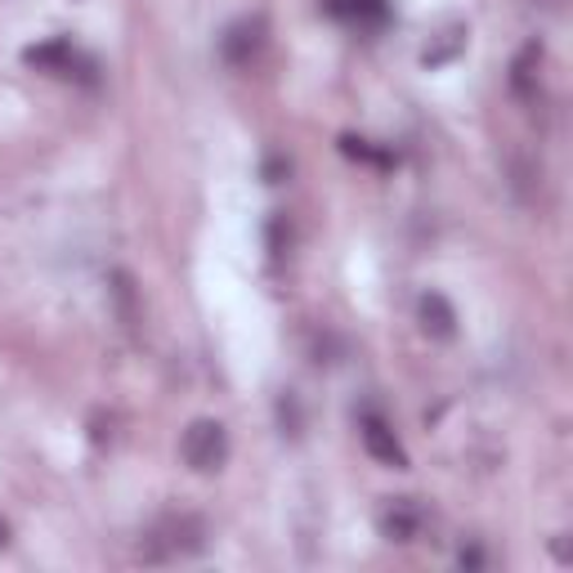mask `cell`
<instances>
[{"mask_svg": "<svg viewBox=\"0 0 573 573\" xmlns=\"http://www.w3.org/2000/svg\"><path fill=\"white\" fill-rule=\"evenodd\" d=\"M327 14L354 23V28H381L390 19L386 0H327Z\"/></svg>", "mask_w": 573, "mask_h": 573, "instance_id": "52a82bcc", "label": "cell"}, {"mask_svg": "<svg viewBox=\"0 0 573 573\" xmlns=\"http://www.w3.org/2000/svg\"><path fill=\"white\" fill-rule=\"evenodd\" d=\"M462 564H466V569H479V564H484V551H479V547L462 551Z\"/></svg>", "mask_w": 573, "mask_h": 573, "instance_id": "8fae6325", "label": "cell"}, {"mask_svg": "<svg viewBox=\"0 0 573 573\" xmlns=\"http://www.w3.org/2000/svg\"><path fill=\"white\" fill-rule=\"evenodd\" d=\"M23 58H28L36 72H67L72 63H77V50H72L67 41H45V45H32Z\"/></svg>", "mask_w": 573, "mask_h": 573, "instance_id": "ba28073f", "label": "cell"}, {"mask_svg": "<svg viewBox=\"0 0 573 573\" xmlns=\"http://www.w3.org/2000/svg\"><path fill=\"white\" fill-rule=\"evenodd\" d=\"M180 453H184V462H188L197 475H215V471L229 462V430H225L220 421H210V417H197V421L184 430Z\"/></svg>", "mask_w": 573, "mask_h": 573, "instance_id": "7a4b0ae2", "label": "cell"}, {"mask_svg": "<svg viewBox=\"0 0 573 573\" xmlns=\"http://www.w3.org/2000/svg\"><path fill=\"white\" fill-rule=\"evenodd\" d=\"M417 318H421V332H425L430 340H453V336H457V310H453L448 296H440V292H425V296H421Z\"/></svg>", "mask_w": 573, "mask_h": 573, "instance_id": "8992f818", "label": "cell"}, {"mask_svg": "<svg viewBox=\"0 0 573 573\" xmlns=\"http://www.w3.org/2000/svg\"><path fill=\"white\" fill-rule=\"evenodd\" d=\"M206 547V525L197 516H166L149 529V538H143V560L153 564H171V560H188Z\"/></svg>", "mask_w": 573, "mask_h": 573, "instance_id": "6da1fadb", "label": "cell"}, {"mask_svg": "<svg viewBox=\"0 0 573 573\" xmlns=\"http://www.w3.org/2000/svg\"><path fill=\"white\" fill-rule=\"evenodd\" d=\"M264 45H269V23H264V14H247V19H238V23L225 28V36H220V58H225L229 67H251Z\"/></svg>", "mask_w": 573, "mask_h": 573, "instance_id": "3957f363", "label": "cell"}, {"mask_svg": "<svg viewBox=\"0 0 573 573\" xmlns=\"http://www.w3.org/2000/svg\"><path fill=\"white\" fill-rule=\"evenodd\" d=\"M6 542H10V525H6V520H0V547H6Z\"/></svg>", "mask_w": 573, "mask_h": 573, "instance_id": "7c38bea8", "label": "cell"}, {"mask_svg": "<svg viewBox=\"0 0 573 573\" xmlns=\"http://www.w3.org/2000/svg\"><path fill=\"white\" fill-rule=\"evenodd\" d=\"M364 444H368V453H372L381 466H394V471L408 466V448L399 444V435H394V430H390L377 412L364 417Z\"/></svg>", "mask_w": 573, "mask_h": 573, "instance_id": "5b68a950", "label": "cell"}, {"mask_svg": "<svg viewBox=\"0 0 573 573\" xmlns=\"http://www.w3.org/2000/svg\"><path fill=\"white\" fill-rule=\"evenodd\" d=\"M377 525H381V538H390V542H417L425 529V507L417 497H390Z\"/></svg>", "mask_w": 573, "mask_h": 573, "instance_id": "277c9868", "label": "cell"}, {"mask_svg": "<svg viewBox=\"0 0 573 573\" xmlns=\"http://www.w3.org/2000/svg\"><path fill=\"white\" fill-rule=\"evenodd\" d=\"M538 63H542V45H525L520 58L511 63V86H516V95H538Z\"/></svg>", "mask_w": 573, "mask_h": 573, "instance_id": "9c48e42d", "label": "cell"}, {"mask_svg": "<svg viewBox=\"0 0 573 573\" xmlns=\"http://www.w3.org/2000/svg\"><path fill=\"white\" fill-rule=\"evenodd\" d=\"M112 296H117V305H121V318H126V327H134L139 323V310H134V278L126 273V269H117L112 273Z\"/></svg>", "mask_w": 573, "mask_h": 573, "instance_id": "30bf717a", "label": "cell"}]
</instances>
